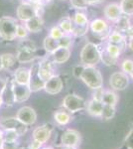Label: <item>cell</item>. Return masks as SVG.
<instances>
[{
	"label": "cell",
	"mask_w": 133,
	"mask_h": 149,
	"mask_svg": "<svg viewBox=\"0 0 133 149\" xmlns=\"http://www.w3.org/2000/svg\"><path fill=\"white\" fill-rule=\"evenodd\" d=\"M84 65H78V66L74 67V71H72V74L76 78L78 79H81V76L84 72Z\"/></svg>",
	"instance_id": "ee69618b"
},
{
	"label": "cell",
	"mask_w": 133,
	"mask_h": 149,
	"mask_svg": "<svg viewBox=\"0 0 133 149\" xmlns=\"http://www.w3.org/2000/svg\"><path fill=\"white\" fill-rule=\"evenodd\" d=\"M64 35H65L64 32L61 30V28H60L59 26H54V27L50 30V35L49 36H51V37L55 40H59V39H61Z\"/></svg>",
	"instance_id": "74e56055"
},
{
	"label": "cell",
	"mask_w": 133,
	"mask_h": 149,
	"mask_svg": "<svg viewBox=\"0 0 133 149\" xmlns=\"http://www.w3.org/2000/svg\"><path fill=\"white\" fill-rule=\"evenodd\" d=\"M115 115V107L113 105H107L103 104L102 112H101V118L104 120H109V119L113 118V116Z\"/></svg>",
	"instance_id": "f546056e"
},
{
	"label": "cell",
	"mask_w": 133,
	"mask_h": 149,
	"mask_svg": "<svg viewBox=\"0 0 133 149\" xmlns=\"http://www.w3.org/2000/svg\"><path fill=\"white\" fill-rule=\"evenodd\" d=\"M63 88V81L59 76H53L45 83L44 90L49 95H58Z\"/></svg>",
	"instance_id": "5bb4252c"
},
{
	"label": "cell",
	"mask_w": 133,
	"mask_h": 149,
	"mask_svg": "<svg viewBox=\"0 0 133 149\" xmlns=\"http://www.w3.org/2000/svg\"><path fill=\"white\" fill-rule=\"evenodd\" d=\"M130 76H131V78H132V80H133V71H132V73L130 74Z\"/></svg>",
	"instance_id": "9f6ffc18"
},
{
	"label": "cell",
	"mask_w": 133,
	"mask_h": 149,
	"mask_svg": "<svg viewBox=\"0 0 133 149\" xmlns=\"http://www.w3.org/2000/svg\"><path fill=\"white\" fill-rule=\"evenodd\" d=\"M63 107L71 113L81 111L86 109V102L83 97H79L74 93L67 95L63 100Z\"/></svg>",
	"instance_id": "277c9868"
},
{
	"label": "cell",
	"mask_w": 133,
	"mask_h": 149,
	"mask_svg": "<svg viewBox=\"0 0 133 149\" xmlns=\"http://www.w3.org/2000/svg\"><path fill=\"white\" fill-rule=\"evenodd\" d=\"M50 1H51V0H39V2L41 4H43L44 2H45V3H48V2H50Z\"/></svg>",
	"instance_id": "816d5d0a"
},
{
	"label": "cell",
	"mask_w": 133,
	"mask_h": 149,
	"mask_svg": "<svg viewBox=\"0 0 133 149\" xmlns=\"http://www.w3.org/2000/svg\"><path fill=\"white\" fill-rule=\"evenodd\" d=\"M72 22L78 24V25H88V24H89L86 16L84 13H81V12L76 13L74 19H72Z\"/></svg>",
	"instance_id": "836d02e7"
},
{
	"label": "cell",
	"mask_w": 133,
	"mask_h": 149,
	"mask_svg": "<svg viewBox=\"0 0 133 149\" xmlns=\"http://www.w3.org/2000/svg\"><path fill=\"white\" fill-rule=\"evenodd\" d=\"M43 45H44L45 51L50 53V54L54 53L56 50L59 48V43H58V40L53 39L51 36H47V37L45 38Z\"/></svg>",
	"instance_id": "484cf974"
},
{
	"label": "cell",
	"mask_w": 133,
	"mask_h": 149,
	"mask_svg": "<svg viewBox=\"0 0 133 149\" xmlns=\"http://www.w3.org/2000/svg\"><path fill=\"white\" fill-rule=\"evenodd\" d=\"M43 144L44 143H42L41 141H38V140H36V139H33V141L31 142L30 145H29V147H30L31 149H41L43 146Z\"/></svg>",
	"instance_id": "f6af8a7d"
},
{
	"label": "cell",
	"mask_w": 133,
	"mask_h": 149,
	"mask_svg": "<svg viewBox=\"0 0 133 149\" xmlns=\"http://www.w3.org/2000/svg\"><path fill=\"white\" fill-rule=\"evenodd\" d=\"M21 149H31L29 146H27V147H23V148H21Z\"/></svg>",
	"instance_id": "11a10c76"
},
{
	"label": "cell",
	"mask_w": 133,
	"mask_h": 149,
	"mask_svg": "<svg viewBox=\"0 0 133 149\" xmlns=\"http://www.w3.org/2000/svg\"><path fill=\"white\" fill-rule=\"evenodd\" d=\"M63 149H77L74 146H63Z\"/></svg>",
	"instance_id": "681fc988"
},
{
	"label": "cell",
	"mask_w": 133,
	"mask_h": 149,
	"mask_svg": "<svg viewBox=\"0 0 133 149\" xmlns=\"http://www.w3.org/2000/svg\"><path fill=\"white\" fill-rule=\"evenodd\" d=\"M29 70H30V77H29L28 86L31 93H37L41 90H44L45 81L41 78L39 74V63L33 64Z\"/></svg>",
	"instance_id": "8992f818"
},
{
	"label": "cell",
	"mask_w": 133,
	"mask_h": 149,
	"mask_svg": "<svg viewBox=\"0 0 133 149\" xmlns=\"http://www.w3.org/2000/svg\"><path fill=\"white\" fill-rule=\"evenodd\" d=\"M53 132V125L50 123L43 124L38 126L33 131V139L41 141L42 143H46L50 139Z\"/></svg>",
	"instance_id": "30bf717a"
},
{
	"label": "cell",
	"mask_w": 133,
	"mask_h": 149,
	"mask_svg": "<svg viewBox=\"0 0 133 149\" xmlns=\"http://www.w3.org/2000/svg\"><path fill=\"white\" fill-rule=\"evenodd\" d=\"M124 146L126 149H133V126L128 132L126 137H125Z\"/></svg>",
	"instance_id": "ab89813d"
},
{
	"label": "cell",
	"mask_w": 133,
	"mask_h": 149,
	"mask_svg": "<svg viewBox=\"0 0 133 149\" xmlns=\"http://www.w3.org/2000/svg\"><path fill=\"white\" fill-rule=\"evenodd\" d=\"M3 70V64H2V59H1V56H0V71Z\"/></svg>",
	"instance_id": "f907efd6"
},
{
	"label": "cell",
	"mask_w": 133,
	"mask_h": 149,
	"mask_svg": "<svg viewBox=\"0 0 133 149\" xmlns=\"http://www.w3.org/2000/svg\"><path fill=\"white\" fill-rule=\"evenodd\" d=\"M36 56H37L36 51L18 48V51H17L16 54V60L19 63H30V62L35 60Z\"/></svg>",
	"instance_id": "d6986e66"
},
{
	"label": "cell",
	"mask_w": 133,
	"mask_h": 149,
	"mask_svg": "<svg viewBox=\"0 0 133 149\" xmlns=\"http://www.w3.org/2000/svg\"><path fill=\"white\" fill-rule=\"evenodd\" d=\"M17 17L20 19L23 22L30 20L31 18L35 17L38 15V11H37V6L33 5L31 3H27V2H23L22 4L18 6L16 11Z\"/></svg>",
	"instance_id": "52a82bcc"
},
{
	"label": "cell",
	"mask_w": 133,
	"mask_h": 149,
	"mask_svg": "<svg viewBox=\"0 0 133 149\" xmlns=\"http://www.w3.org/2000/svg\"><path fill=\"white\" fill-rule=\"evenodd\" d=\"M41 149H54V148L51 147V146H47V147H43V148H41Z\"/></svg>",
	"instance_id": "db71d44e"
},
{
	"label": "cell",
	"mask_w": 133,
	"mask_h": 149,
	"mask_svg": "<svg viewBox=\"0 0 133 149\" xmlns=\"http://www.w3.org/2000/svg\"><path fill=\"white\" fill-rule=\"evenodd\" d=\"M61 142L63 146H74L77 147L81 142V134L75 129H67L63 133Z\"/></svg>",
	"instance_id": "8fae6325"
},
{
	"label": "cell",
	"mask_w": 133,
	"mask_h": 149,
	"mask_svg": "<svg viewBox=\"0 0 133 149\" xmlns=\"http://www.w3.org/2000/svg\"><path fill=\"white\" fill-rule=\"evenodd\" d=\"M108 41H109L110 44L116 45V46L119 47L121 51L124 50V48H125V40H124V37L122 36L121 33L117 32V31H114V32H112L109 35V37H108Z\"/></svg>",
	"instance_id": "cb8c5ba5"
},
{
	"label": "cell",
	"mask_w": 133,
	"mask_h": 149,
	"mask_svg": "<svg viewBox=\"0 0 133 149\" xmlns=\"http://www.w3.org/2000/svg\"><path fill=\"white\" fill-rule=\"evenodd\" d=\"M25 26H26V28H27V30L29 31V32L38 33L43 29L44 21H43V19L41 18L40 15H37V16H35V17L31 18L30 20L26 21Z\"/></svg>",
	"instance_id": "ffe728a7"
},
{
	"label": "cell",
	"mask_w": 133,
	"mask_h": 149,
	"mask_svg": "<svg viewBox=\"0 0 133 149\" xmlns=\"http://www.w3.org/2000/svg\"><path fill=\"white\" fill-rule=\"evenodd\" d=\"M1 59H2V64H3V69H10L11 67H13L15 65L16 56L10 53H6V54L1 55Z\"/></svg>",
	"instance_id": "83f0119b"
},
{
	"label": "cell",
	"mask_w": 133,
	"mask_h": 149,
	"mask_svg": "<svg viewBox=\"0 0 133 149\" xmlns=\"http://www.w3.org/2000/svg\"><path fill=\"white\" fill-rule=\"evenodd\" d=\"M54 119L59 125H67L72 120L71 112L68 110H57L54 113Z\"/></svg>",
	"instance_id": "603a6c76"
},
{
	"label": "cell",
	"mask_w": 133,
	"mask_h": 149,
	"mask_svg": "<svg viewBox=\"0 0 133 149\" xmlns=\"http://www.w3.org/2000/svg\"><path fill=\"white\" fill-rule=\"evenodd\" d=\"M86 1L89 5V4H98V3H100L102 0H86Z\"/></svg>",
	"instance_id": "bcb514c9"
},
{
	"label": "cell",
	"mask_w": 133,
	"mask_h": 149,
	"mask_svg": "<svg viewBox=\"0 0 133 149\" xmlns=\"http://www.w3.org/2000/svg\"><path fill=\"white\" fill-rule=\"evenodd\" d=\"M28 32L26 26L24 25H19L17 27V32H16V38H19V39H25L26 37L28 36Z\"/></svg>",
	"instance_id": "f35d334b"
},
{
	"label": "cell",
	"mask_w": 133,
	"mask_h": 149,
	"mask_svg": "<svg viewBox=\"0 0 133 149\" xmlns=\"http://www.w3.org/2000/svg\"><path fill=\"white\" fill-rule=\"evenodd\" d=\"M89 28H91V32H93L96 35H103L108 31V25L106 21L100 18L91 21L89 24Z\"/></svg>",
	"instance_id": "ac0fdd59"
},
{
	"label": "cell",
	"mask_w": 133,
	"mask_h": 149,
	"mask_svg": "<svg viewBox=\"0 0 133 149\" xmlns=\"http://www.w3.org/2000/svg\"><path fill=\"white\" fill-rule=\"evenodd\" d=\"M89 28V24L88 25H78V24L74 23L72 20V33L71 34L77 36V37H81L88 33Z\"/></svg>",
	"instance_id": "4316f807"
},
{
	"label": "cell",
	"mask_w": 133,
	"mask_h": 149,
	"mask_svg": "<svg viewBox=\"0 0 133 149\" xmlns=\"http://www.w3.org/2000/svg\"><path fill=\"white\" fill-rule=\"evenodd\" d=\"M119 6L122 14L127 16L133 15V0H121Z\"/></svg>",
	"instance_id": "f1b7e54d"
},
{
	"label": "cell",
	"mask_w": 133,
	"mask_h": 149,
	"mask_svg": "<svg viewBox=\"0 0 133 149\" xmlns=\"http://www.w3.org/2000/svg\"><path fill=\"white\" fill-rule=\"evenodd\" d=\"M0 126L4 130H13L19 136L24 135L28 131V125L21 122L17 117H5L0 120Z\"/></svg>",
	"instance_id": "5b68a950"
},
{
	"label": "cell",
	"mask_w": 133,
	"mask_h": 149,
	"mask_svg": "<svg viewBox=\"0 0 133 149\" xmlns=\"http://www.w3.org/2000/svg\"><path fill=\"white\" fill-rule=\"evenodd\" d=\"M103 104H107V105H113L115 107L116 103L118 102V97L117 95L115 93L111 92V91H106L103 93L102 95V100H101Z\"/></svg>",
	"instance_id": "d4e9b609"
},
{
	"label": "cell",
	"mask_w": 133,
	"mask_h": 149,
	"mask_svg": "<svg viewBox=\"0 0 133 149\" xmlns=\"http://www.w3.org/2000/svg\"><path fill=\"white\" fill-rule=\"evenodd\" d=\"M100 60L103 62V64L106 65V66H112V65H114L117 61V59H114V58L109 56V55L106 53V51L100 53Z\"/></svg>",
	"instance_id": "e575fe53"
},
{
	"label": "cell",
	"mask_w": 133,
	"mask_h": 149,
	"mask_svg": "<svg viewBox=\"0 0 133 149\" xmlns=\"http://www.w3.org/2000/svg\"><path fill=\"white\" fill-rule=\"evenodd\" d=\"M70 56H71V50H70V48L59 47L54 53H52L53 61L57 64L66 63L68 60L70 59Z\"/></svg>",
	"instance_id": "e0dca14e"
},
{
	"label": "cell",
	"mask_w": 133,
	"mask_h": 149,
	"mask_svg": "<svg viewBox=\"0 0 133 149\" xmlns=\"http://www.w3.org/2000/svg\"><path fill=\"white\" fill-rule=\"evenodd\" d=\"M13 91L15 102H24L30 97L31 91L27 85H19L15 81L13 83Z\"/></svg>",
	"instance_id": "9a60e30c"
},
{
	"label": "cell",
	"mask_w": 133,
	"mask_h": 149,
	"mask_svg": "<svg viewBox=\"0 0 133 149\" xmlns=\"http://www.w3.org/2000/svg\"><path fill=\"white\" fill-rule=\"evenodd\" d=\"M103 109V103L101 100H97L93 98L89 100L88 103H86V110L93 116H101V112Z\"/></svg>",
	"instance_id": "7402d4cb"
},
{
	"label": "cell",
	"mask_w": 133,
	"mask_h": 149,
	"mask_svg": "<svg viewBox=\"0 0 133 149\" xmlns=\"http://www.w3.org/2000/svg\"><path fill=\"white\" fill-rule=\"evenodd\" d=\"M70 1H71L72 6L76 9H84L88 5L86 0H70Z\"/></svg>",
	"instance_id": "b9f144b4"
},
{
	"label": "cell",
	"mask_w": 133,
	"mask_h": 149,
	"mask_svg": "<svg viewBox=\"0 0 133 149\" xmlns=\"http://www.w3.org/2000/svg\"><path fill=\"white\" fill-rule=\"evenodd\" d=\"M122 72L126 74H130L133 71V61L130 59H126L121 63Z\"/></svg>",
	"instance_id": "d590c367"
},
{
	"label": "cell",
	"mask_w": 133,
	"mask_h": 149,
	"mask_svg": "<svg viewBox=\"0 0 133 149\" xmlns=\"http://www.w3.org/2000/svg\"><path fill=\"white\" fill-rule=\"evenodd\" d=\"M16 117L26 125H33L37 120V113L31 107H23L18 109Z\"/></svg>",
	"instance_id": "9c48e42d"
},
{
	"label": "cell",
	"mask_w": 133,
	"mask_h": 149,
	"mask_svg": "<svg viewBox=\"0 0 133 149\" xmlns=\"http://www.w3.org/2000/svg\"><path fill=\"white\" fill-rule=\"evenodd\" d=\"M104 16L107 20L111 21V22H118L121 19L122 12L120 9L119 4L117 3H109L104 7L103 10Z\"/></svg>",
	"instance_id": "4fadbf2b"
},
{
	"label": "cell",
	"mask_w": 133,
	"mask_h": 149,
	"mask_svg": "<svg viewBox=\"0 0 133 149\" xmlns=\"http://www.w3.org/2000/svg\"><path fill=\"white\" fill-rule=\"evenodd\" d=\"M81 63L84 67H95L100 61V52L93 43H88L81 51Z\"/></svg>",
	"instance_id": "6da1fadb"
},
{
	"label": "cell",
	"mask_w": 133,
	"mask_h": 149,
	"mask_svg": "<svg viewBox=\"0 0 133 149\" xmlns=\"http://www.w3.org/2000/svg\"><path fill=\"white\" fill-rule=\"evenodd\" d=\"M128 47H129V49L131 50V51L133 52V36L131 38H130L129 40V44H128Z\"/></svg>",
	"instance_id": "7dc6e473"
},
{
	"label": "cell",
	"mask_w": 133,
	"mask_h": 149,
	"mask_svg": "<svg viewBox=\"0 0 133 149\" xmlns=\"http://www.w3.org/2000/svg\"><path fill=\"white\" fill-rule=\"evenodd\" d=\"M19 135L13 130H3V141H17Z\"/></svg>",
	"instance_id": "8d00e7d4"
},
{
	"label": "cell",
	"mask_w": 133,
	"mask_h": 149,
	"mask_svg": "<svg viewBox=\"0 0 133 149\" xmlns=\"http://www.w3.org/2000/svg\"><path fill=\"white\" fill-rule=\"evenodd\" d=\"M81 80L91 90H97L102 88V76L95 67H84L81 76Z\"/></svg>",
	"instance_id": "7a4b0ae2"
},
{
	"label": "cell",
	"mask_w": 133,
	"mask_h": 149,
	"mask_svg": "<svg viewBox=\"0 0 133 149\" xmlns=\"http://www.w3.org/2000/svg\"><path fill=\"white\" fill-rule=\"evenodd\" d=\"M129 84V78L123 72H115L110 76L109 85L115 91H123Z\"/></svg>",
	"instance_id": "ba28073f"
},
{
	"label": "cell",
	"mask_w": 133,
	"mask_h": 149,
	"mask_svg": "<svg viewBox=\"0 0 133 149\" xmlns=\"http://www.w3.org/2000/svg\"><path fill=\"white\" fill-rule=\"evenodd\" d=\"M2 143H3V130H0V149H1Z\"/></svg>",
	"instance_id": "c3c4849f"
},
{
	"label": "cell",
	"mask_w": 133,
	"mask_h": 149,
	"mask_svg": "<svg viewBox=\"0 0 133 149\" xmlns=\"http://www.w3.org/2000/svg\"><path fill=\"white\" fill-rule=\"evenodd\" d=\"M1 149H19V143L17 141H3Z\"/></svg>",
	"instance_id": "7bdbcfd3"
},
{
	"label": "cell",
	"mask_w": 133,
	"mask_h": 149,
	"mask_svg": "<svg viewBox=\"0 0 133 149\" xmlns=\"http://www.w3.org/2000/svg\"><path fill=\"white\" fill-rule=\"evenodd\" d=\"M18 22L12 17L0 18V38L5 41L16 39V32Z\"/></svg>",
	"instance_id": "3957f363"
},
{
	"label": "cell",
	"mask_w": 133,
	"mask_h": 149,
	"mask_svg": "<svg viewBox=\"0 0 133 149\" xmlns=\"http://www.w3.org/2000/svg\"><path fill=\"white\" fill-rule=\"evenodd\" d=\"M58 43H59V47H64V48H70L72 45V39L70 36H68L65 34L61 39L58 40Z\"/></svg>",
	"instance_id": "60d3db41"
},
{
	"label": "cell",
	"mask_w": 133,
	"mask_h": 149,
	"mask_svg": "<svg viewBox=\"0 0 133 149\" xmlns=\"http://www.w3.org/2000/svg\"><path fill=\"white\" fill-rule=\"evenodd\" d=\"M18 48H20V49H26V50H32V51H37L36 44L33 41H31L29 39L21 40L18 45Z\"/></svg>",
	"instance_id": "d6a6232c"
},
{
	"label": "cell",
	"mask_w": 133,
	"mask_h": 149,
	"mask_svg": "<svg viewBox=\"0 0 133 149\" xmlns=\"http://www.w3.org/2000/svg\"><path fill=\"white\" fill-rule=\"evenodd\" d=\"M29 77H30V70L27 68H18L14 73L13 80L19 85H27L29 84Z\"/></svg>",
	"instance_id": "44dd1931"
},
{
	"label": "cell",
	"mask_w": 133,
	"mask_h": 149,
	"mask_svg": "<svg viewBox=\"0 0 133 149\" xmlns=\"http://www.w3.org/2000/svg\"><path fill=\"white\" fill-rule=\"evenodd\" d=\"M13 83L14 80L11 78L7 79L5 81V86L1 92V97L3 100V103H5L7 107H12L15 103V97H14L13 91Z\"/></svg>",
	"instance_id": "7c38bea8"
},
{
	"label": "cell",
	"mask_w": 133,
	"mask_h": 149,
	"mask_svg": "<svg viewBox=\"0 0 133 149\" xmlns=\"http://www.w3.org/2000/svg\"><path fill=\"white\" fill-rule=\"evenodd\" d=\"M62 149H63V148H62Z\"/></svg>",
	"instance_id": "6f0895ef"
},
{
	"label": "cell",
	"mask_w": 133,
	"mask_h": 149,
	"mask_svg": "<svg viewBox=\"0 0 133 149\" xmlns=\"http://www.w3.org/2000/svg\"><path fill=\"white\" fill-rule=\"evenodd\" d=\"M59 26L61 30L64 32V34H71L72 33V19L69 17L63 18L59 22Z\"/></svg>",
	"instance_id": "4dcf8cb0"
},
{
	"label": "cell",
	"mask_w": 133,
	"mask_h": 149,
	"mask_svg": "<svg viewBox=\"0 0 133 149\" xmlns=\"http://www.w3.org/2000/svg\"><path fill=\"white\" fill-rule=\"evenodd\" d=\"M106 53H107L109 56H111L112 58H114V59H117L118 57H119V55L121 54V50H120V48L116 46V45H113V44H108L107 47H106L105 49Z\"/></svg>",
	"instance_id": "1f68e13d"
},
{
	"label": "cell",
	"mask_w": 133,
	"mask_h": 149,
	"mask_svg": "<svg viewBox=\"0 0 133 149\" xmlns=\"http://www.w3.org/2000/svg\"><path fill=\"white\" fill-rule=\"evenodd\" d=\"M2 103H3V100H2L1 93H0V107H1V105H2Z\"/></svg>",
	"instance_id": "f5cc1de1"
},
{
	"label": "cell",
	"mask_w": 133,
	"mask_h": 149,
	"mask_svg": "<svg viewBox=\"0 0 133 149\" xmlns=\"http://www.w3.org/2000/svg\"><path fill=\"white\" fill-rule=\"evenodd\" d=\"M39 74L41 76V78L45 81V83L54 76L53 68H52V63H51L50 60L44 59L40 62L39 63Z\"/></svg>",
	"instance_id": "2e32d148"
}]
</instances>
